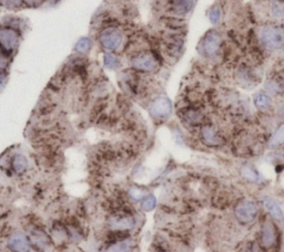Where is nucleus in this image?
<instances>
[{
	"label": "nucleus",
	"instance_id": "f257e3e1",
	"mask_svg": "<svg viewBox=\"0 0 284 252\" xmlns=\"http://www.w3.org/2000/svg\"><path fill=\"white\" fill-rule=\"evenodd\" d=\"M124 30L119 25L107 26L101 28L98 41L106 52L116 53L124 43Z\"/></svg>",
	"mask_w": 284,
	"mask_h": 252
},
{
	"label": "nucleus",
	"instance_id": "f03ea898",
	"mask_svg": "<svg viewBox=\"0 0 284 252\" xmlns=\"http://www.w3.org/2000/svg\"><path fill=\"white\" fill-rule=\"evenodd\" d=\"M130 64L131 69L139 73H153L161 64L160 56L155 48L143 50L130 57Z\"/></svg>",
	"mask_w": 284,
	"mask_h": 252
},
{
	"label": "nucleus",
	"instance_id": "7ed1b4c3",
	"mask_svg": "<svg viewBox=\"0 0 284 252\" xmlns=\"http://www.w3.org/2000/svg\"><path fill=\"white\" fill-rule=\"evenodd\" d=\"M20 39L19 29L8 25L0 26V51L12 57L20 46Z\"/></svg>",
	"mask_w": 284,
	"mask_h": 252
},
{
	"label": "nucleus",
	"instance_id": "20e7f679",
	"mask_svg": "<svg viewBox=\"0 0 284 252\" xmlns=\"http://www.w3.org/2000/svg\"><path fill=\"white\" fill-rule=\"evenodd\" d=\"M260 40L269 50H280L284 47V29L280 26H267L261 30Z\"/></svg>",
	"mask_w": 284,
	"mask_h": 252
},
{
	"label": "nucleus",
	"instance_id": "39448f33",
	"mask_svg": "<svg viewBox=\"0 0 284 252\" xmlns=\"http://www.w3.org/2000/svg\"><path fill=\"white\" fill-rule=\"evenodd\" d=\"M236 217L242 223L253 221L259 213V207L252 200H242L236 207Z\"/></svg>",
	"mask_w": 284,
	"mask_h": 252
},
{
	"label": "nucleus",
	"instance_id": "423d86ee",
	"mask_svg": "<svg viewBox=\"0 0 284 252\" xmlns=\"http://www.w3.org/2000/svg\"><path fill=\"white\" fill-rule=\"evenodd\" d=\"M149 112L155 120H166L172 113V104L168 97H158L151 103Z\"/></svg>",
	"mask_w": 284,
	"mask_h": 252
},
{
	"label": "nucleus",
	"instance_id": "0eeeda50",
	"mask_svg": "<svg viewBox=\"0 0 284 252\" xmlns=\"http://www.w3.org/2000/svg\"><path fill=\"white\" fill-rule=\"evenodd\" d=\"M221 43H222V38H221L220 33L215 30H211L203 38V41L200 46L201 51L203 52L204 56L211 57L219 51Z\"/></svg>",
	"mask_w": 284,
	"mask_h": 252
},
{
	"label": "nucleus",
	"instance_id": "6e6552de",
	"mask_svg": "<svg viewBox=\"0 0 284 252\" xmlns=\"http://www.w3.org/2000/svg\"><path fill=\"white\" fill-rule=\"evenodd\" d=\"M8 247L13 252H29V242L22 233H15L10 236Z\"/></svg>",
	"mask_w": 284,
	"mask_h": 252
},
{
	"label": "nucleus",
	"instance_id": "1a4fd4ad",
	"mask_svg": "<svg viewBox=\"0 0 284 252\" xmlns=\"http://www.w3.org/2000/svg\"><path fill=\"white\" fill-rule=\"evenodd\" d=\"M276 228H274L273 223L270 221L264 222L262 231H261V244H262L264 248H271L274 242H276Z\"/></svg>",
	"mask_w": 284,
	"mask_h": 252
},
{
	"label": "nucleus",
	"instance_id": "9d476101",
	"mask_svg": "<svg viewBox=\"0 0 284 252\" xmlns=\"http://www.w3.org/2000/svg\"><path fill=\"white\" fill-rule=\"evenodd\" d=\"M201 136L203 142L209 146H219L222 143V138L213 126L205 125L201 130Z\"/></svg>",
	"mask_w": 284,
	"mask_h": 252
},
{
	"label": "nucleus",
	"instance_id": "9b49d317",
	"mask_svg": "<svg viewBox=\"0 0 284 252\" xmlns=\"http://www.w3.org/2000/svg\"><path fill=\"white\" fill-rule=\"evenodd\" d=\"M193 6L195 0H170L171 11L177 16L188 15L193 9Z\"/></svg>",
	"mask_w": 284,
	"mask_h": 252
},
{
	"label": "nucleus",
	"instance_id": "f8f14e48",
	"mask_svg": "<svg viewBox=\"0 0 284 252\" xmlns=\"http://www.w3.org/2000/svg\"><path fill=\"white\" fill-rule=\"evenodd\" d=\"M263 205L265 207L270 214L272 215V217H274L278 220H281L283 218V211L281 209V207L278 205V202L274 201L273 199L269 197L263 198Z\"/></svg>",
	"mask_w": 284,
	"mask_h": 252
},
{
	"label": "nucleus",
	"instance_id": "ddd939ff",
	"mask_svg": "<svg viewBox=\"0 0 284 252\" xmlns=\"http://www.w3.org/2000/svg\"><path fill=\"white\" fill-rule=\"evenodd\" d=\"M254 104L259 110H269L270 106H271V98H270L267 93L259 92L254 96Z\"/></svg>",
	"mask_w": 284,
	"mask_h": 252
},
{
	"label": "nucleus",
	"instance_id": "4468645a",
	"mask_svg": "<svg viewBox=\"0 0 284 252\" xmlns=\"http://www.w3.org/2000/svg\"><path fill=\"white\" fill-rule=\"evenodd\" d=\"M12 168L15 169V172L18 174H21L26 172V169L28 168V160H27L24 155L18 154L12 158Z\"/></svg>",
	"mask_w": 284,
	"mask_h": 252
},
{
	"label": "nucleus",
	"instance_id": "2eb2a0df",
	"mask_svg": "<svg viewBox=\"0 0 284 252\" xmlns=\"http://www.w3.org/2000/svg\"><path fill=\"white\" fill-rule=\"evenodd\" d=\"M92 48V40L88 37L81 38L78 42L76 43L75 50L79 55H84V53H88Z\"/></svg>",
	"mask_w": 284,
	"mask_h": 252
},
{
	"label": "nucleus",
	"instance_id": "dca6fc26",
	"mask_svg": "<svg viewBox=\"0 0 284 252\" xmlns=\"http://www.w3.org/2000/svg\"><path fill=\"white\" fill-rule=\"evenodd\" d=\"M282 144H284V124H282L280 127L276 130V133L272 135L269 145L270 147H278L282 145Z\"/></svg>",
	"mask_w": 284,
	"mask_h": 252
},
{
	"label": "nucleus",
	"instance_id": "f3484780",
	"mask_svg": "<svg viewBox=\"0 0 284 252\" xmlns=\"http://www.w3.org/2000/svg\"><path fill=\"white\" fill-rule=\"evenodd\" d=\"M103 64L109 69H117L120 66L119 58L114 52H106L105 57H103Z\"/></svg>",
	"mask_w": 284,
	"mask_h": 252
},
{
	"label": "nucleus",
	"instance_id": "a211bd4d",
	"mask_svg": "<svg viewBox=\"0 0 284 252\" xmlns=\"http://www.w3.org/2000/svg\"><path fill=\"white\" fill-rule=\"evenodd\" d=\"M112 224L118 229H128L134 224V220L131 217H116Z\"/></svg>",
	"mask_w": 284,
	"mask_h": 252
},
{
	"label": "nucleus",
	"instance_id": "6ab92c4d",
	"mask_svg": "<svg viewBox=\"0 0 284 252\" xmlns=\"http://www.w3.org/2000/svg\"><path fill=\"white\" fill-rule=\"evenodd\" d=\"M11 58L12 57L6 55V53H3L2 51H0V75H6L9 70V66H10Z\"/></svg>",
	"mask_w": 284,
	"mask_h": 252
},
{
	"label": "nucleus",
	"instance_id": "aec40b11",
	"mask_svg": "<svg viewBox=\"0 0 284 252\" xmlns=\"http://www.w3.org/2000/svg\"><path fill=\"white\" fill-rule=\"evenodd\" d=\"M22 0H0V6L9 10H17L22 7Z\"/></svg>",
	"mask_w": 284,
	"mask_h": 252
},
{
	"label": "nucleus",
	"instance_id": "412c9836",
	"mask_svg": "<svg viewBox=\"0 0 284 252\" xmlns=\"http://www.w3.org/2000/svg\"><path fill=\"white\" fill-rule=\"evenodd\" d=\"M131 249V244L130 241H121L119 244H116L110 247L106 252H129Z\"/></svg>",
	"mask_w": 284,
	"mask_h": 252
},
{
	"label": "nucleus",
	"instance_id": "4be33fe9",
	"mask_svg": "<svg viewBox=\"0 0 284 252\" xmlns=\"http://www.w3.org/2000/svg\"><path fill=\"white\" fill-rule=\"evenodd\" d=\"M242 175L250 182H256L259 179V174L250 166H245V167L242 168Z\"/></svg>",
	"mask_w": 284,
	"mask_h": 252
},
{
	"label": "nucleus",
	"instance_id": "5701e85b",
	"mask_svg": "<svg viewBox=\"0 0 284 252\" xmlns=\"http://www.w3.org/2000/svg\"><path fill=\"white\" fill-rule=\"evenodd\" d=\"M184 119H186L189 123L197 124V123H199L200 121H201V116H200L199 113H198L197 111L189 110V111L186 112V114H184Z\"/></svg>",
	"mask_w": 284,
	"mask_h": 252
},
{
	"label": "nucleus",
	"instance_id": "b1692460",
	"mask_svg": "<svg viewBox=\"0 0 284 252\" xmlns=\"http://www.w3.org/2000/svg\"><path fill=\"white\" fill-rule=\"evenodd\" d=\"M156 204H157V201H156L155 196L150 195V196H148V197L144 198L143 201H142V204H141V208L143 210L150 211V210H152L153 208H155Z\"/></svg>",
	"mask_w": 284,
	"mask_h": 252
},
{
	"label": "nucleus",
	"instance_id": "393cba45",
	"mask_svg": "<svg viewBox=\"0 0 284 252\" xmlns=\"http://www.w3.org/2000/svg\"><path fill=\"white\" fill-rule=\"evenodd\" d=\"M221 19V10L219 7H212L209 11V20L212 25H216Z\"/></svg>",
	"mask_w": 284,
	"mask_h": 252
},
{
	"label": "nucleus",
	"instance_id": "a878e982",
	"mask_svg": "<svg viewBox=\"0 0 284 252\" xmlns=\"http://www.w3.org/2000/svg\"><path fill=\"white\" fill-rule=\"evenodd\" d=\"M47 0H22L24 4H26V6H28V7H31V8L40 7Z\"/></svg>",
	"mask_w": 284,
	"mask_h": 252
},
{
	"label": "nucleus",
	"instance_id": "bb28decb",
	"mask_svg": "<svg viewBox=\"0 0 284 252\" xmlns=\"http://www.w3.org/2000/svg\"><path fill=\"white\" fill-rule=\"evenodd\" d=\"M144 193L142 192V190H140V189H132L131 191H130V196H131L133 199H141V198L143 197Z\"/></svg>",
	"mask_w": 284,
	"mask_h": 252
},
{
	"label": "nucleus",
	"instance_id": "cd10ccee",
	"mask_svg": "<svg viewBox=\"0 0 284 252\" xmlns=\"http://www.w3.org/2000/svg\"><path fill=\"white\" fill-rule=\"evenodd\" d=\"M281 1H284V0H281Z\"/></svg>",
	"mask_w": 284,
	"mask_h": 252
}]
</instances>
